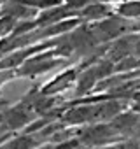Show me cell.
I'll use <instances>...</instances> for the list:
<instances>
[{"label": "cell", "instance_id": "6da1fadb", "mask_svg": "<svg viewBox=\"0 0 140 149\" xmlns=\"http://www.w3.org/2000/svg\"><path fill=\"white\" fill-rule=\"evenodd\" d=\"M2 2H4V0H0V4H2Z\"/></svg>", "mask_w": 140, "mask_h": 149}]
</instances>
